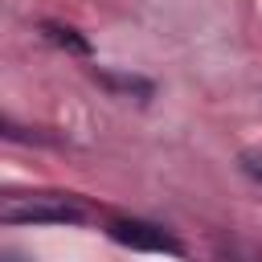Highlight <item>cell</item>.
Wrapping results in <instances>:
<instances>
[{
    "instance_id": "obj_6",
    "label": "cell",
    "mask_w": 262,
    "mask_h": 262,
    "mask_svg": "<svg viewBox=\"0 0 262 262\" xmlns=\"http://www.w3.org/2000/svg\"><path fill=\"white\" fill-rule=\"evenodd\" d=\"M0 262H20V258H16V254H4V258H0Z\"/></svg>"
},
{
    "instance_id": "obj_3",
    "label": "cell",
    "mask_w": 262,
    "mask_h": 262,
    "mask_svg": "<svg viewBox=\"0 0 262 262\" xmlns=\"http://www.w3.org/2000/svg\"><path fill=\"white\" fill-rule=\"evenodd\" d=\"M45 37H49L53 45H61V49H74V53H90V41H86V37H78L74 29H66V25H45Z\"/></svg>"
},
{
    "instance_id": "obj_2",
    "label": "cell",
    "mask_w": 262,
    "mask_h": 262,
    "mask_svg": "<svg viewBox=\"0 0 262 262\" xmlns=\"http://www.w3.org/2000/svg\"><path fill=\"white\" fill-rule=\"evenodd\" d=\"M106 233L119 242V246H131V250H151V254H180L184 246L164 229V225H151V221H135V217H123V221H111Z\"/></svg>"
},
{
    "instance_id": "obj_5",
    "label": "cell",
    "mask_w": 262,
    "mask_h": 262,
    "mask_svg": "<svg viewBox=\"0 0 262 262\" xmlns=\"http://www.w3.org/2000/svg\"><path fill=\"white\" fill-rule=\"evenodd\" d=\"M237 164H242V172H246L254 184H262V151H242Z\"/></svg>"
},
{
    "instance_id": "obj_4",
    "label": "cell",
    "mask_w": 262,
    "mask_h": 262,
    "mask_svg": "<svg viewBox=\"0 0 262 262\" xmlns=\"http://www.w3.org/2000/svg\"><path fill=\"white\" fill-rule=\"evenodd\" d=\"M98 78H102L106 86H115V90H135V94H143V98L151 94V82H147V78H115V74H98Z\"/></svg>"
},
{
    "instance_id": "obj_1",
    "label": "cell",
    "mask_w": 262,
    "mask_h": 262,
    "mask_svg": "<svg viewBox=\"0 0 262 262\" xmlns=\"http://www.w3.org/2000/svg\"><path fill=\"white\" fill-rule=\"evenodd\" d=\"M0 217L8 225H78L90 213L74 196H25V201H8Z\"/></svg>"
}]
</instances>
